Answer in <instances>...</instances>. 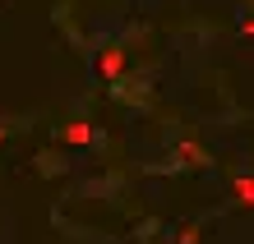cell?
<instances>
[{"label":"cell","instance_id":"obj_1","mask_svg":"<svg viewBox=\"0 0 254 244\" xmlns=\"http://www.w3.org/2000/svg\"><path fill=\"white\" fill-rule=\"evenodd\" d=\"M97 74H102V79H121V74H125V51L121 47H107L102 60H97Z\"/></svg>","mask_w":254,"mask_h":244},{"label":"cell","instance_id":"obj_2","mask_svg":"<svg viewBox=\"0 0 254 244\" xmlns=\"http://www.w3.org/2000/svg\"><path fill=\"white\" fill-rule=\"evenodd\" d=\"M61 139H65L69 147H83V143H93V125H88V120H69Z\"/></svg>","mask_w":254,"mask_h":244},{"label":"cell","instance_id":"obj_3","mask_svg":"<svg viewBox=\"0 0 254 244\" xmlns=\"http://www.w3.org/2000/svg\"><path fill=\"white\" fill-rule=\"evenodd\" d=\"M231 194H236V203L254 207V180H250V175H236V180H231Z\"/></svg>","mask_w":254,"mask_h":244},{"label":"cell","instance_id":"obj_4","mask_svg":"<svg viewBox=\"0 0 254 244\" xmlns=\"http://www.w3.org/2000/svg\"><path fill=\"white\" fill-rule=\"evenodd\" d=\"M181 157H190V166H199V161H203V152L194 147V143H185V147H181Z\"/></svg>","mask_w":254,"mask_h":244},{"label":"cell","instance_id":"obj_5","mask_svg":"<svg viewBox=\"0 0 254 244\" xmlns=\"http://www.w3.org/2000/svg\"><path fill=\"white\" fill-rule=\"evenodd\" d=\"M245 37H254V19H250V23H245Z\"/></svg>","mask_w":254,"mask_h":244},{"label":"cell","instance_id":"obj_6","mask_svg":"<svg viewBox=\"0 0 254 244\" xmlns=\"http://www.w3.org/2000/svg\"><path fill=\"white\" fill-rule=\"evenodd\" d=\"M0 143H5V125H0Z\"/></svg>","mask_w":254,"mask_h":244}]
</instances>
